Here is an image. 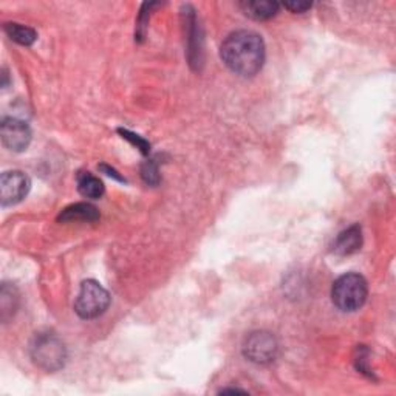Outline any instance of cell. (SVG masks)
Returning a JSON list of instances; mask_svg holds the SVG:
<instances>
[{"instance_id": "cell-1", "label": "cell", "mask_w": 396, "mask_h": 396, "mask_svg": "<svg viewBox=\"0 0 396 396\" xmlns=\"http://www.w3.org/2000/svg\"><path fill=\"white\" fill-rule=\"evenodd\" d=\"M220 56L229 70L240 76H254L264 67L265 43L257 33L240 29L223 41Z\"/></svg>"}, {"instance_id": "cell-2", "label": "cell", "mask_w": 396, "mask_h": 396, "mask_svg": "<svg viewBox=\"0 0 396 396\" xmlns=\"http://www.w3.org/2000/svg\"><path fill=\"white\" fill-rule=\"evenodd\" d=\"M367 282L357 273H347L333 283L332 301L341 311H356L367 301Z\"/></svg>"}, {"instance_id": "cell-3", "label": "cell", "mask_w": 396, "mask_h": 396, "mask_svg": "<svg viewBox=\"0 0 396 396\" xmlns=\"http://www.w3.org/2000/svg\"><path fill=\"white\" fill-rule=\"evenodd\" d=\"M33 362L47 371H56L64 367L67 360V350L64 342L55 333L46 332L34 336L29 347Z\"/></svg>"}, {"instance_id": "cell-4", "label": "cell", "mask_w": 396, "mask_h": 396, "mask_svg": "<svg viewBox=\"0 0 396 396\" xmlns=\"http://www.w3.org/2000/svg\"><path fill=\"white\" fill-rule=\"evenodd\" d=\"M110 305L109 291L96 280L82 282L74 302V311L81 319H96L107 311Z\"/></svg>"}, {"instance_id": "cell-5", "label": "cell", "mask_w": 396, "mask_h": 396, "mask_svg": "<svg viewBox=\"0 0 396 396\" xmlns=\"http://www.w3.org/2000/svg\"><path fill=\"white\" fill-rule=\"evenodd\" d=\"M246 360L256 364H270L279 355V342L270 332H254L243 342Z\"/></svg>"}, {"instance_id": "cell-6", "label": "cell", "mask_w": 396, "mask_h": 396, "mask_svg": "<svg viewBox=\"0 0 396 396\" xmlns=\"http://www.w3.org/2000/svg\"><path fill=\"white\" fill-rule=\"evenodd\" d=\"M32 188L28 175L20 170L4 172L0 177V201L2 206H13L20 203Z\"/></svg>"}, {"instance_id": "cell-7", "label": "cell", "mask_w": 396, "mask_h": 396, "mask_svg": "<svg viewBox=\"0 0 396 396\" xmlns=\"http://www.w3.org/2000/svg\"><path fill=\"white\" fill-rule=\"evenodd\" d=\"M2 144L13 152H24L32 143V130L27 123L18 118H6L0 124Z\"/></svg>"}, {"instance_id": "cell-8", "label": "cell", "mask_w": 396, "mask_h": 396, "mask_svg": "<svg viewBox=\"0 0 396 396\" xmlns=\"http://www.w3.org/2000/svg\"><path fill=\"white\" fill-rule=\"evenodd\" d=\"M362 246V229L360 225H353L338 235L333 246V251L338 256H350L360 251Z\"/></svg>"}, {"instance_id": "cell-9", "label": "cell", "mask_w": 396, "mask_h": 396, "mask_svg": "<svg viewBox=\"0 0 396 396\" xmlns=\"http://www.w3.org/2000/svg\"><path fill=\"white\" fill-rule=\"evenodd\" d=\"M100 219V212L90 203H76L65 207L59 215V221H96Z\"/></svg>"}, {"instance_id": "cell-10", "label": "cell", "mask_w": 396, "mask_h": 396, "mask_svg": "<svg viewBox=\"0 0 396 396\" xmlns=\"http://www.w3.org/2000/svg\"><path fill=\"white\" fill-rule=\"evenodd\" d=\"M240 8L246 16L254 20H268L279 13L280 5L278 2H260V0H248L242 2Z\"/></svg>"}, {"instance_id": "cell-11", "label": "cell", "mask_w": 396, "mask_h": 396, "mask_svg": "<svg viewBox=\"0 0 396 396\" xmlns=\"http://www.w3.org/2000/svg\"><path fill=\"white\" fill-rule=\"evenodd\" d=\"M78 191L86 198H101L104 196V184L98 177H95L90 172H81L78 175Z\"/></svg>"}, {"instance_id": "cell-12", "label": "cell", "mask_w": 396, "mask_h": 396, "mask_svg": "<svg viewBox=\"0 0 396 396\" xmlns=\"http://www.w3.org/2000/svg\"><path fill=\"white\" fill-rule=\"evenodd\" d=\"M19 294L18 289L8 283H4L2 291H0V313H2V320H8L18 310Z\"/></svg>"}, {"instance_id": "cell-13", "label": "cell", "mask_w": 396, "mask_h": 396, "mask_svg": "<svg viewBox=\"0 0 396 396\" xmlns=\"http://www.w3.org/2000/svg\"><path fill=\"white\" fill-rule=\"evenodd\" d=\"M5 33L11 41L20 43V46H32L37 39V34L33 28L20 24H5Z\"/></svg>"}, {"instance_id": "cell-14", "label": "cell", "mask_w": 396, "mask_h": 396, "mask_svg": "<svg viewBox=\"0 0 396 396\" xmlns=\"http://www.w3.org/2000/svg\"><path fill=\"white\" fill-rule=\"evenodd\" d=\"M119 133H121L123 138H125L127 141H130L133 146H137L143 153H149V151H151V144H149L146 139L135 135V133H132L129 130H124V129H119Z\"/></svg>"}, {"instance_id": "cell-15", "label": "cell", "mask_w": 396, "mask_h": 396, "mask_svg": "<svg viewBox=\"0 0 396 396\" xmlns=\"http://www.w3.org/2000/svg\"><path fill=\"white\" fill-rule=\"evenodd\" d=\"M141 175H143L144 182L147 184H156L160 182V175H158V168L153 161H147L143 169H141Z\"/></svg>"}, {"instance_id": "cell-16", "label": "cell", "mask_w": 396, "mask_h": 396, "mask_svg": "<svg viewBox=\"0 0 396 396\" xmlns=\"http://www.w3.org/2000/svg\"><path fill=\"white\" fill-rule=\"evenodd\" d=\"M283 6L293 13H305L311 8V4L310 2H288V4H283Z\"/></svg>"}, {"instance_id": "cell-17", "label": "cell", "mask_w": 396, "mask_h": 396, "mask_svg": "<svg viewBox=\"0 0 396 396\" xmlns=\"http://www.w3.org/2000/svg\"><path fill=\"white\" fill-rule=\"evenodd\" d=\"M101 169H102V170H106L109 177H114V178H116V180H119V182H124V178H123L121 175H118V172H116V170L110 169V168H107V166H101Z\"/></svg>"}, {"instance_id": "cell-18", "label": "cell", "mask_w": 396, "mask_h": 396, "mask_svg": "<svg viewBox=\"0 0 396 396\" xmlns=\"http://www.w3.org/2000/svg\"><path fill=\"white\" fill-rule=\"evenodd\" d=\"M221 393H245L243 390H238V388H235V390H221Z\"/></svg>"}]
</instances>
